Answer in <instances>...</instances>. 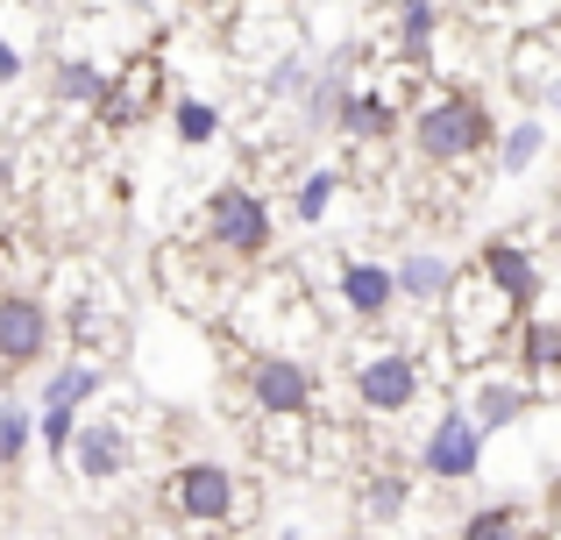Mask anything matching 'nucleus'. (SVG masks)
<instances>
[{
  "instance_id": "f257e3e1",
  "label": "nucleus",
  "mask_w": 561,
  "mask_h": 540,
  "mask_svg": "<svg viewBox=\"0 0 561 540\" xmlns=\"http://www.w3.org/2000/svg\"><path fill=\"white\" fill-rule=\"evenodd\" d=\"M505 328H519V320H512V306L491 291V277L477 264L455 271L448 299H440V342H448V356L455 363H483L497 342H505Z\"/></svg>"
},
{
  "instance_id": "f03ea898",
  "label": "nucleus",
  "mask_w": 561,
  "mask_h": 540,
  "mask_svg": "<svg viewBox=\"0 0 561 540\" xmlns=\"http://www.w3.org/2000/svg\"><path fill=\"white\" fill-rule=\"evenodd\" d=\"M483 142H491V107H483L469 85H440V93H426V107L412 114V150H420L426 164H462Z\"/></svg>"
},
{
  "instance_id": "7ed1b4c3",
  "label": "nucleus",
  "mask_w": 561,
  "mask_h": 540,
  "mask_svg": "<svg viewBox=\"0 0 561 540\" xmlns=\"http://www.w3.org/2000/svg\"><path fill=\"white\" fill-rule=\"evenodd\" d=\"M426 384H434L426 363L405 356V348H370V356H356V399H363V413L391 420V413H405Z\"/></svg>"
},
{
  "instance_id": "20e7f679",
  "label": "nucleus",
  "mask_w": 561,
  "mask_h": 540,
  "mask_svg": "<svg viewBox=\"0 0 561 540\" xmlns=\"http://www.w3.org/2000/svg\"><path fill=\"white\" fill-rule=\"evenodd\" d=\"M206 235H214V250L228 256H263L271 250V207H263L249 185H220L214 199H206Z\"/></svg>"
},
{
  "instance_id": "39448f33",
  "label": "nucleus",
  "mask_w": 561,
  "mask_h": 540,
  "mask_svg": "<svg viewBox=\"0 0 561 540\" xmlns=\"http://www.w3.org/2000/svg\"><path fill=\"white\" fill-rule=\"evenodd\" d=\"M420 470L440 476V484H469V476L483 470V427L462 413V405H448V413L426 427L420 441Z\"/></svg>"
},
{
  "instance_id": "423d86ee",
  "label": "nucleus",
  "mask_w": 561,
  "mask_h": 540,
  "mask_svg": "<svg viewBox=\"0 0 561 540\" xmlns=\"http://www.w3.org/2000/svg\"><path fill=\"white\" fill-rule=\"evenodd\" d=\"M477 271L491 277V291L512 306V320H534L540 313V285H548V277H540V264L519 250V242H483Z\"/></svg>"
},
{
  "instance_id": "0eeeda50",
  "label": "nucleus",
  "mask_w": 561,
  "mask_h": 540,
  "mask_svg": "<svg viewBox=\"0 0 561 540\" xmlns=\"http://www.w3.org/2000/svg\"><path fill=\"white\" fill-rule=\"evenodd\" d=\"M249 391H256V405L271 420H306L313 413V370H306L299 356H263L256 370H249Z\"/></svg>"
},
{
  "instance_id": "6e6552de",
  "label": "nucleus",
  "mask_w": 561,
  "mask_h": 540,
  "mask_svg": "<svg viewBox=\"0 0 561 540\" xmlns=\"http://www.w3.org/2000/svg\"><path fill=\"white\" fill-rule=\"evenodd\" d=\"M171 513L199 519V527H220V519L234 513V476L220 470V462H185V470L171 476Z\"/></svg>"
},
{
  "instance_id": "1a4fd4ad",
  "label": "nucleus",
  "mask_w": 561,
  "mask_h": 540,
  "mask_svg": "<svg viewBox=\"0 0 561 540\" xmlns=\"http://www.w3.org/2000/svg\"><path fill=\"white\" fill-rule=\"evenodd\" d=\"M334 291H342V306L356 320H383L398 306V271L377 264V256H348V264L334 271Z\"/></svg>"
},
{
  "instance_id": "9d476101",
  "label": "nucleus",
  "mask_w": 561,
  "mask_h": 540,
  "mask_svg": "<svg viewBox=\"0 0 561 540\" xmlns=\"http://www.w3.org/2000/svg\"><path fill=\"white\" fill-rule=\"evenodd\" d=\"M334 122H342V136H356V142H391V128L405 122V107H398L377 79H363V85H348V100H342Z\"/></svg>"
},
{
  "instance_id": "9b49d317",
  "label": "nucleus",
  "mask_w": 561,
  "mask_h": 540,
  "mask_svg": "<svg viewBox=\"0 0 561 540\" xmlns=\"http://www.w3.org/2000/svg\"><path fill=\"white\" fill-rule=\"evenodd\" d=\"M43 342H50V313H43L36 299H0V356L8 363H36Z\"/></svg>"
},
{
  "instance_id": "f8f14e48",
  "label": "nucleus",
  "mask_w": 561,
  "mask_h": 540,
  "mask_svg": "<svg viewBox=\"0 0 561 540\" xmlns=\"http://www.w3.org/2000/svg\"><path fill=\"white\" fill-rule=\"evenodd\" d=\"M71 456H79L85 476H122L128 470V434L107 427V420H93V427L71 434Z\"/></svg>"
},
{
  "instance_id": "ddd939ff",
  "label": "nucleus",
  "mask_w": 561,
  "mask_h": 540,
  "mask_svg": "<svg viewBox=\"0 0 561 540\" xmlns=\"http://www.w3.org/2000/svg\"><path fill=\"white\" fill-rule=\"evenodd\" d=\"M398 299H412V306H440L448 299V285H455V271L440 264L434 250H412V256H398Z\"/></svg>"
},
{
  "instance_id": "4468645a",
  "label": "nucleus",
  "mask_w": 561,
  "mask_h": 540,
  "mask_svg": "<svg viewBox=\"0 0 561 540\" xmlns=\"http://www.w3.org/2000/svg\"><path fill=\"white\" fill-rule=\"evenodd\" d=\"M519 413H526V391L512 384V377H483V384H477V399H469V420H477L483 434H505Z\"/></svg>"
},
{
  "instance_id": "2eb2a0df",
  "label": "nucleus",
  "mask_w": 561,
  "mask_h": 540,
  "mask_svg": "<svg viewBox=\"0 0 561 540\" xmlns=\"http://www.w3.org/2000/svg\"><path fill=\"white\" fill-rule=\"evenodd\" d=\"M519 356H526V377H561V313L519 320Z\"/></svg>"
},
{
  "instance_id": "dca6fc26",
  "label": "nucleus",
  "mask_w": 561,
  "mask_h": 540,
  "mask_svg": "<svg viewBox=\"0 0 561 540\" xmlns=\"http://www.w3.org/2000/svg\"><path fill=\"white\" fill-rule=\"evenodd\" d=\"M150 85H157V65L142 57L136 71H122V79L107 85V93H114V100H107V122H114V128H128V122H136L142 107H150Z\"/></svg>"
},
{
  "instance_id": "f3484780",
  "label": "nucleus",
  "mask_w": 561,
  "mask_h": 540,
  "mask_svg": "<svg viewBox=\"0 0 561 540\" xmlns=\"http://www.w3.org/2000/svg\"><path fill=\"white\" fill-rule=\"evenodd\" d=\"M540 150H548V128H540V122L505 128V142H497V171H505V179H519V171H534Z\"/></svg>"
},
{
  "instance_id": "a211bd4d",
  "label": "nucleus",
  "mask_w": 561,
  "mask_h": 540,
  "mask_svg": "<svg viewBox=\"0 0 561 540\" xmlns=\"http://www.w3.org/2000/svg\"><path fill=\"white\" fill-rule=\"evenodd\" d=\"M398 43H405V57L434 50V0H398Z\"/></svg>"
},
{
  "instance_id": "6ab92c4d",
  "label": "nucleus",
  "mask_w": 561,
  "mask_h": 540,
  "mask_svg": "<svg viewBox=\"0 0 561 540\" xmlns=\"http://www.w3.org/2000/svg\"><path fill=\"white\" fill-rule=\"evenodd\" d=\"M398 513H405V476H370V484H363V519H370V527H391Z\"/></svg>"
},
{
  "instance_id": "aec40b11",
  "label": "nucleus",
  "mask_w": 561,
  "mask_h": 540,
  "mask_svg": "<svg viewBox=\"0 0 561 540\" xmlns=\"http://www.w3.org/2000/svg\"><path fill=\"white\" fill-rule=\"evenodd\" d=\"M455 540H519V513H512V505H483V513L462 519Z\"/></svg>"
},
{
  "instance_id": "412c9836",
  "label": "nucleus",
  "mask_w": 561,
  "mask_h": 540,
  "mask_svg": "<svg viewBox=\"0 0 561 540\" xmlns=\"http://www.w3.org/2000/svg\"><path fill=\"white\" fill-rule=\"evenodd\" d=\"M93 391H100V377H93V370H65V377H50V405H57V413H71V405L93 399Z\"/></svg>"
},
{
  "instance_id": "4be33fe9",
  "label": "nucleus",
  "mask_w": 561,
  "mask_h": 540,
  "mask_svg": "<svg viewBox=\"0 0 561 540\" xmlns=\"http://www.w3.org/2000/svg\"><path fill=\"white\" fill-rule=\"evenodd\" d=\"M328 207H334V171H313V179L299 185V221H320Z\"/></svg>"
},
{
  "instance_id": "5701e85b",
  "label": "nucleus",
  "mask_w": 561,
  "mask_h": 540,
  "mask_svg": "<svg viewBox=\"0 0 561 540\" xmlns=\"http://www.w3.org/2000/svg\"><path fill=\"white\" fill-rule=\"evenodd\" d=\"M214 128H220V114L206 107V100H185V107H179V136H185V142H206Z\"/></svg>"
},
{
  "instance_id": "b1692460",
  "label": "nucleus",
  "mask_w": 561,
  "mask_h": 540,
  "mask_svg": "<svg viewBox=\"0 0 561 540\" xmlns=\"http://www.w3.org/2000/svg\"><path fill=\"white\" fill-rule=\"evenodd\" d=\"M57 93L65 100H100V71L93 65H65L57 71Z\"/></svg>"
},
{
  "instance_id": "393cba45",
  "label": "nucleus",
  "mask_w": 561,
  "mask_h": 540,
  "mask_svg": "<svg viewBox=\"0 0 561 540\" xmlns=\"http://www.w3.org/2000/svg\"><path fill=\"white\" fill-rule=\"evenodd\" d=\"M22 448H28V413H14V405H8V413H0V456H22Z\"/></svg>"
}]
</instances>
